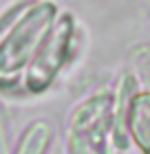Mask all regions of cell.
<instances>
[{"label":"cell","instance_id":"obj_1","mask_svg":"<svg viewBox=\"0 0 150 154\" xmlns=\"http://www.w3.org/2000/svg\"><path fill=\"white\" fill-rule=\"evenodd\" d=\"M53 7L38 5L11 29L7 40L0 46V73H11L22 66V62L31 55L42 33L46 31Z\"/></svg>","mask_w":150,"mask_h":154},{"label":"cell","instance_id":"obj_2","mask_svg":"<svg viewBox=\"0 0 150 154\" xmlns=\"http://www.w3.org/2000/svg\"><path fill=\"white\" fill-rule=\"evenodd\" d=\"M128 128L146 154H150V93H139L132 97L128 108Z\"/></svg>","mask_w":150,"mask_h":154},{"label":"cell","instance_id":"obj_3","mask_svg":"<svg viewBox=\"0 0 150 154\" xmlns=\"http://www.w3.org/2000/svg\"><path fill=\"white\" fill-rule=\"evenodd\" d=\"M51 139H53L51 123L44 121V119L33 121L29 128L24 130V134L20 137V143H18L16 154H46Z\"/></svg>","mask_w":150,"mask_h":154}]
</instances>
